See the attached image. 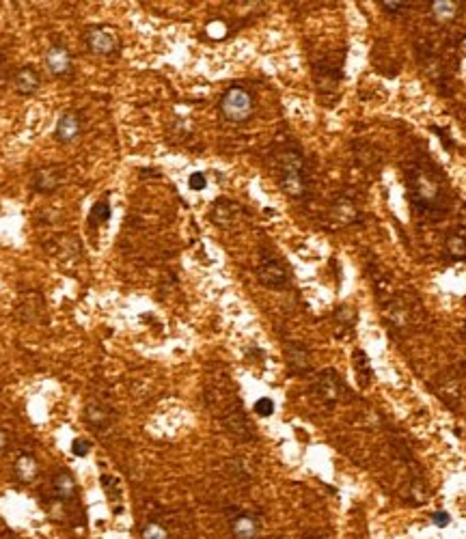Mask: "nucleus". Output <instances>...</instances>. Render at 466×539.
<instances>
[{"mask_svg":"<svg viewBox=\"0 0 466 539\" xmlns=\"http://www.w3.org/2000/svg\"><path fill=\"white\" fill-rule=\"evenodd\" d=\"M7 432L3 430V427H0V451H5V447H7Z\"/></svg>","mask_w":466,"mask_h":539,"instance_id":"nucleus-29","label":"nucleus"},{"mask_svg":"<svg viewBox=\"0 0 466 539\" xmlns=\"http://www.w3.org/2000/svg\"><path fill=\"white\" fill-rule=\"evenodd\" d=\"M408 199L421 216L443 218L447 211V190L443 179L423 162H414L406 171Z\"/></svg>","mask_w":466,"mask_h":539,"instance_id":"nucleus-1","label":"nucleus"},{"mask_svg":"<svg viewBox=\"0 0 466 539\" xmlns=\"http://www.w3.org/2000/svg\"><path fill=\"white\" fill-rule=\"evenodd\" d=\"M328 216H330V220H332L337 226H346V224H352V222L359 220V209H357V205L352 203L350 199L341 197V199H337V201L330 205Z\"/></svg>","mask_w":466,"mask_h":539,"instance_id":"nucleus-9","label":"nucleus"},{"mask_svg":"<svg viewBox=\"0 0 466 539\" xmlns=\"http://www.w3.org/2000/svg\"><path fill=\"white\" fill-rule=\"evenodd\" d=\"M231 533L235 539H255L260 535V520L248 514H240L231 520Z\"/></svg>","mask_w":466,"mask_h":539,"instance_id":"nucleus-15","label":"nucleus"},{"mask_svg":"<svg viewBox=\"0 0 466 539\" xmlns=\"http://www.w3.org/2000/svg\"><path fill=\"white\" fill-rule=\"evenodd\" d=\"M462 332H464V339H466V324H464V330H462Z\"/></svg>","mask_w":466,"mask_h":539,"instance_id":"nucleus-30","label":"nucleus"},{"mask_svg":"<svg viewBox=\"0 0 466 539\" xmlns=\"http://www.w3.org/2000/svg\"><path fill=\"white\" fill-rule=\"evenodd\" d=\"M87 423L95 432H104L112 423V412L102 403H91L87 408Z\"/></svg>","mask_w":466,"mask_h":539,"instance_id":"nucleus-18","label":"nucleus"},{"mask_svg":"<svg viewBox=\"0 0 466 539\" xmlns=\"http://www.w3.org/2000/svg\"><path fill=\"white\" fill-rule=\"evenodd\" d=\"M63 179H65V169L59 165H47L33 173V177H30V188L39 194H52L54 190H59Z\"/></svg>","mask_w":466,"mask_h":539,"instance_id":"nucleus-6","label":"nucleus"},{"mask_svg":"<svg viewBox=\"0 0 466 539\" xmlns=\"http://www.w3.org/2000/svg\"><path fill=\"white\" fill-rule=\"evenodd\" d=\"M313 393L326 403H335L343 395V382L339 375H337V371L326 369L322 373H317V378L313 382Z\"/></svg>","mask_w":466,"mask_h":539,"instance_id":"nucleus-5","label":"nucleus"},{"mask_svg":"<svg viewBox=\"0 0 466 539\" xmlns=\"http://www.w3.org/2000/svg\"><path fill=\"white\" fill-rule=\"evenodd\" d=\"M85 41L89 45V50L95 54H102V56H110L119 50V39L115 37V32L104 28V26H93L87 28V35Z\"/></svg>","mask_w":466,"mask_h":539,"instance_id":"nucleus-7","label":"nucleus"},{"mask_svg":"<svg viewBox=\"0 0 466 539\" xmlns=\"http://www.w3.org/2000/svg\"><path fill=\"white\" fill-rule=\"evenodd\" d=\"M45 67L54 78H65L72 74L74 65H72V56L67 52V47L63 45H52L50 50L45 52Z\"/></svg>","mask_w":466,"mask_h":539,"instance_id":"nucleus-8","label":"nucleus"},{"mask_svg":"<svg viewBox=\"0 0 466 539\" xmlns=\"http://www.w3.org/2000/svg\"><path fill=\"white\" fill-rule=\"evenodd\" d=\"M285 358H287V365L294 373H304L311 369V356L309 350L300 346V343H289L285 348Z\"/></svg>","mask_w":466,"mask_h":539,"instance_id":"nucleus-13","label":"nucleus"},{"mask_svg":"<svg viewBox=\"0 0 466 539\" xmlns=\"http://www.w3.org/2000/svg\"><path fill=\"white\" fill-rule=\"evenodd\" d=\"M436 390H438V395L447 401V403H456L460 397H462V386H460V380H458V375L456 373H445V375H441V380H438V384H436Z\"/></svg>","mask_w":466,"mask_h":539,"instance_id":"nucleus-16","label":"nucleus"},{"mask_svg":"<svg viewBox=\"0 0 466 539\" xmlns=\"http://www.w3.org/2000/svg\"><path fill=\"white\" fill-rule=\"evenodd\" d=\"M39 85H41V78H39L37 70L30 67V65H24V67H20L13 76V87L20 95H33L39 89Z\"/></svg>","mask_w":466,"mask_h":539,"instance_id":"nucleus-10","label":"nucleus"},{"mask_svg":"<svg viewBox=\"0 0 466 539\" xmlns=\"http://www.w3.org/2000/svg\"><path fill=\"white\" fill-rule=\"evenodd\" d=\"M382 9L387 11V13H393V15H397V13H401V11H406L408 9V3H391V0H387V3H382Z\"/></svg>","mask_w":466,"mask_h":539,"instance_id":"nucleus-27","label":"nucleus"},{"mask_svg":"<svg viewBox=\"0 0 466 539\" xmlns=\"http://www.w3.org/2000/svg\"><path fill=\"white\" fill-rule=\"evenodd\" d=\"M110 214H112V209H110V201H108V197H104L102 201H98V203L93 205L91 214H89V224H91V226H100V224H106V222L110 220Z\"/></svg>","mask_w":466,"mask_h":539,"instance_id":"nucleus-21","label":"nucleus"},{"mask_svg":"<svg viewBox=\"0 0 466 539\" xmlns=\"http://www.w3.org/2000/svg\"><path fill=\"white\" fill-rule=\"evenodd\" d=\"M39 475V464L30 453H20L13 464V477L20 483H33Z\"/></svg>","mask_w":466,"mask_h":539,"instance_id":"nucleus-11","label":"nucleus"},{"mask_svg":"<svg viewBox=\"0 0 466 539\" xmlns=\"http://www.w3.org/2000/svg\"><path fill=\"white\" fill-rule=\"evenodd\" d=\"M354 371L361 386H369L372 382V367H369V358L363 352H354Z\"/></svg>","mask_w":466,"mask_h":539,"instance_id":"nucleus-22","label":"nucleus"},{"mask_svg":"<svg viewBox=\"0 0 466 539\" xmlns=\"http://www.w3.org/2000/svg\"><path fill=\"white\" fill-rule=\"evenodd\" d=\"M432 15L434 20L447 24L452 22L458 15V3H449V0H438V3H432Z\"/></svg>","mask_w":466,"mask_h":539,"instance_id":"nucleus-20","label":"nucleus"},{"mask_svg":"<svg viewBox=\"0 0 466 539\" xmlns=\"http://www.w3.org/2000/svg\"><path fill=\"white\" fill-rule=\"evenodd\" d=\"M257 279L268 289H285L289 285V272L283 261L275 257H264L257 268Z\"/></svg>","mask_w":466,"mask_h":539,"instance_id":"nucleus-4","label":"nucleus"},{"mask_svg":"<svg viewBox=\"0 0 466 539\" xmlns=\"http://www.w3.org/2000/svg\"><path fill=\"white\" fill-rule=\"evenodd\" d=\"M432 520H434V525H436V527H447V525H449V514L436 511V514L432 516Z\"/></svg>","mask_w":466,"mask_h":539,"instance_id":"nucleus-28","label":"nucleus"},{"mask_svg":"<svg viewBox=\"0 0 466 539\" xmlns=\"http://www.w3.org/2000/svg\"><path fill=\"white\" fill-rule=\"evenodd\" d=\"M188 186L192 188V190H203L205 186H207V179H205V175L203 173H192L190 175V179H188Z\"/></svg>","mask_w":466,"mask_h":539,"instance_id":"nucleus-26","label":"nucleus"},{"mask_svg":"<svg viewBox=\"0 0 466 539\" xmlns=\"http://www.w3.org/2000/svg\"><path fill=\"white\" fill-rule=\"evenodd\" d=\"M445 251L454 259H466V226H460L445 242Z\"/></svg>","mask_w":466,"mask_h":539,"instance_id":"nucleus-19","label":"nucleus"},{"mask_svg":"<svg viewBox=\"0 0 466 539\" xmlns=\"http://www.w3.org/2000/svg\"><path fill=\"white\" fill-rule=\"evenodd\" d=\"M255 412L260 414L262 419H266V416H272V414H275V401H272L270 397H262V399H257V401H255Z\"/></svg>","mask_w":466,"mask_h":539,"instance_id":"nucleus-24","label":"nucleus"},{"mask_svg":"<svg viewBox=\"0 0 466 539\" xmlns=\"http://www.w3.org/2000/svg\"><path fill=\"white\" fill-rule=\"evenodd\" d=\"M255 100L253 95L242 87H231L224 91L220 100V114L231 123H244L253 117Z\"/></svg>","mask_w":466,"mask_h":539,"instance_id":"nucleus-3","label":"nucleus"},{"mask_svg":"<svg viewBox=\"0 0 466 539\" xmlns=\"http://www.w3.org/2000/svg\"><path fill=\"white\" fill-rule=\"evenodd\" d=\"M72 453L76 455V457H87L89 453H91V443L87 438H76L74 443H72Z\"/></svg>","mask_w":466,"mask_h":539,"instance_id":"nucleus-25","label":"nucleus"},{"mask_svg":"<svg viewBox=\"0 0 466 539\" xmlns=\"http://www.w3.org/2000/svg\"><path fill=\"white\" fill-rule=\"evenodd\" d=\"M237 216H240V207L233 201H227V199L216 201V205L212 209V220L218 226H231Z\"/></svg>","mask_w":466,"mask_h":539,"instance_id":"nucleus-17","label":"nucleus"},{"mask_svg":"<svg viewBox=\"0 0 466 539\" xmlns=\"http://www.w3.org/2000/svg\"><path fill=\"white\" fill-rule=\"evenodd\" d=\"M140 539H171V535H169V531L162 525H158V522H149V525L142 529Z\"/></svg>","mask_w":466,"mask_h":539,"instance_id":"nucleus-23","label":"nucleus"},{"mask_svg":"<svg viewBox=\"0 0 466 539\" xmlns=\"http://www.w3.org/2000/svg\"><path fill=\"white\" fill-rule=\"evenodd\" d=\"M279 186L289 199H304L309 194L307 162L296 149H283L277 156Z\"/></svg>","mask_w":466,"mask_h":539,"instance_id":"nucleus-2","label":"nucleus"},{"mask_svg":"<svg viewBox=\"0 0 466 539\" xmlns=\"http://www.w3.org/2000/svg\"><path fill=\"white\" fill-rule=\"evenodd\" d=\"M80 129H83V123H80V117L74 112V110H70V112H65L63 117L59 119V123H56V138L61 140V142H72L74 138H78V134H80Z\"/></svg>","mask_w":466,"mask_h":539,"instance_id":"nucleus-14","label":"nucleus"},{"mask_svg":"<svg viewBox=\"0 0 466 539\" xmlns=\"http://www.w3.org/2000/svg\"><path fill=\"white\" fill-rule=\"evenodd\" d=\"M52 492L54 496L61 500V503H67V500H74L76 494H78V485H76V479L72 472L67 470H61L54 475L52 479Z\"/></svg>","mask_w":466,"mask_h":539,"instance_id":"nucleus-12","label":"nucleus"}]
</instances>
